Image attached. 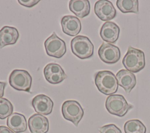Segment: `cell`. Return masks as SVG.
Listing matches in <instances>:
<instances>
[{"label": "cell", "mask_w": 150, "mask_h": 133, "mask_svg": "<svg viewBox=\"0 0 150 133\" xmlns=\"http://www.w3.org/2000/svg\"><path fill=\"white\" fill-rule=\"evenodd\" d=\"M69 7L70 11L81 18L88 15L90 12V4L87 0H71Z\"/></svg>", "instance_id": "18"}, {"label": "cell", "mask_w": 150, "mask_h": 133, "mask_svg": "<svg viewBox=\"0 0 150 133\" xmlns=\"http://www.w3.org/2000/svg\"><path fill=\"white\" fill-rule=\"evenodd\" d=\"M118 84L122 87L125 91L129 93L137 84L135 75L127 70L121 69L116 74Z\"/></svg>", "instance_id": "14"}, {"label": "cell", "mask_w": 150, "mask_h": 133, "mask_svg": "<svg viewBox=\"0 0 150 133\" xmlns=\"http://www.w3.org/2000/svg\"><path fill=\"white\" fill-rule=\"evenodd\" d=\"M19 38V32L16 28L4 26L0 30V48L6 45L15 44Z\"/></svg>", "instance_id": "17"}, {"label": "cell", "mask_w": 150, "mask_h": 133, "mask_svg": "<svg viewBox=\"0 0 150 133\" xmlns=\"http://www.w3.org/2000/svg\"><path fill=\"white\" fill-rule=\"evenodd\" d=\"M98 54L101 61L107 64L116 63L121 57L119 47L106 42H103L100 46Z\"/></svg>", "instance_id": "8"}, {"label": "cell", "mask_w": 150, "mask_h": 133, "mask_svg": "<svg viewBox=\"0 0 150 133\" xmlns=\"http://www.w3.org/2000/svg\"><path fill=\"white\" fill-rule=\"evenodd\" d=\"M62 115L64 119L70 121L76 127L82 119L84 111L79 102L75 100H67L62 106Z\"/></svg>", "instance_id": "6"}, {"label": "cell", "mask_w": 150, "mask_h": 133, "mask_svg": "<svg viewBox=\"0 0 150 133\" xmlns=\"http://www.w3.org/2000/svg\"><path fill=\"white\" fill-rule=\"evenodd\" d=\"M119 26L112 22H105L101 26L100 35L101 39L109 43H115L118 39Z\"/></svg>", "instance_id": "15"}, {"label": "cell", "mask_w": 150, "mask_h": 133, "mask_svg": "<svg viewBox=\"0 0 150 133\" xmlns=\"http://www.w3.org/2000/svg\"><path fill=\"white\" fill-rule=\"evenodd\" d=\"M61 25L63 32L66 35L74 36L79 34L81 29V22L77 17L66 15L62 18Z\"/></svg>", "instance_id": "12"}, {"label": "cell", "mask_w": 150, "mask_h": 133, "mask_svg": "<svg viewBox=\"0 0 150 133\" xmlns=\"http://www.w3.org/2000/svg\"><path fill=\"white\" fill-rule=\"evenodd\" d=\"M8 128L16 133L23 132L27 129V122L23 114L14 112L9 115L6 121Z\"/></svg>", "instance_id": "16"}, {"label": "cell", "mask_w": 150, "mask_h": 133, "mask_svg": "<svg viewBox=\"0 0 150 133\" xmlns=\"http://www.w3.org/2000/svg\"><path fill=\"white\" fill-rule=\"evenodd\" d=\"M28 126L31 133H46L49 127V120L40 114H35L29 118Z\"/></svg>", "instance_id": "13"}, {"label": "cell", "mask_w": 150, "mask_h": 133, "mask_svg": "<svg viewBox=\"0 0 150 133\" xmlns=\"http://www.w3.org/2000/svg\"><path fill=\"white\" fill-rule=\"evenodd\" d=\"M116 5L122 13H138V0H117Z\"/></svg>", "instance_id": "19"}, {"label": "cell", "mask_w": 150, "mask_h": 133, "mask_svg": "<svg viewBox=\"0 0 150 133\" xmlns=\"http://www.w3.org/2000/svg\"><path fill=\"white\" fill-rule=\"evenodd\" d=\"M39 1H36V0H18V2L26 7L28 8H32L35 5H36Z\"/></svg>", "instance_id": "23"}, {"label": "cell", "mask_w": 150, "mask_h": 133, "mask_svg": "<svg viewBox=\"0 0 150 133\" xmlns=\"http://www.w3.org/2000/svg\"><path fill=\"white\" fill-rule=\"evenodd\" d=\"M122 63L127 70L133 73H138L145 66L144 53L140 49L129 46Z\"/></svg>", "instance_id": "2"}, {"label": "cell", "mask_w": 150, "mask_h": 133, "mask_svg": "<svg viewBox=\"0 0 150 133\" xmlns=\"http://www.w3.org/2000/svg\"><path fill=\"white\" fill-rule=\"evenodd\" d=\"M43 74L45 79L51 84H58L67 78L63 69L59 64L54 63L47 64L44 68Z\"/></svg>", "instance_id": "10"}, {"label": "cell", "mask_w": 150, "mask_h": 133, "mask_svg": "<svg viewBox=\"0 0 150 133\" xmlns=\"http://www.w3.org/2000/svg\"><path fill=\"white\" fill-rule=\"evenodd\" d=\"M94 82L99 91L105 95L115 93L118 88L116 76L109 70H101L96 73Z\"/></svg>", "instance_id": "1"}, {"label": "cell", "mask_w": 150, "mask_h": 133, "mask_svg": "<svg viewBox=\"0 0 150 133\" xmlns=\"http://www.w3.org/2000/svg\"><path fill=\"white\" fill-rule=\"evenodd\" d=\"M32 105L36 112L47 115L52 111L53 102L48 96L45 94H38L33 98Z\"/></svg>", "instance_id": "11"}, {"label": "cell", "mask_w": 150, "mask_h": 133, "mask_svg": "<svg viewBox=\"0 0 150 133\" xmlns=\"http://www.w3.org/2000/svg\"><path fill=\"white\" fill-rule=\"evenodd\" d=\"M72 53L80 59L91 57L94 53V46L91 40L86 36H76L71 40Z\"/></svg>", "instance_id": "4"}, {"label": "cell", "mask_w": 150, "mask_h": 133, "mask_svg": "<svg viewBox=\"0 0 150 133\" xmlns=\"http://www.w3.org/2000/svg\"><path fill=\"white\" fill-rule=\"evenodd\" d=\"M13 105L5 98H0V119L4 120L12 114Z\"/></svg>", "instance_id": "21"}, {"label": "cell", "mask_w": 150, "mask_h": 133, "mask_svg": "<svg viewBox=\"0 0 150 133\" xmlns=\"http://www.w3.org/2000/svg\"><path fill=\"white\" fill-rule=\"evenodd\" d=\"M132 107L133 106L127 103L122 95L112 94L106 98L105 108L111 114L123 117Z\"/></svg>", "instance_id": "3"}, {"label": "cell", "mask_w": 150, "mask_h": 133, "mask_svg": "<svg viewBox=\"0 0 150 133\" xmlns=\"http://www.w3.org/2000/svg\"><path fill=\"white\" fill-rule=\"evenodd\" d=\"M46 52L48 56L61 58L66 52V43L54 32L44 43Z\"/></svg>", "instance_id": "7"}, {"label": "cell", "mask_w": 150, "mask_h": 133, "mask_svg": "<svg viewBox=\"0 0 150 133\" xmlns=\"http://www.w3.org/2000/svg\"><path fill=\"white\" fill-rule=\"evenodd\" d=\"M0 133H14L11 129L5 126H0Z\"/></svg>", "instance_id": "24"}, {"label": "cell", "mask_w": 150, "mask_h": 133, "mask_svg": "<svg viewBox=\"0 0 150 133\" xmlns=\"http://www.w3.org/2000/svg\"><path fill=\"white\" fill-rule=\"evenodd\" d=\"M98 130L100 133H122L121 129L113 124L104 125L99 128Z\"/></svg>", "instance_id": "22"}, {"label": "cell", "mask_w": 150, "mask_h": 133, "mask_svg": "<svg viewBox=\"0 0 150 133\" xmlns=\"http://www.w3.org/2000/svg\"><path fill=\"white\" fill-rule=\"evenodd\" d=\"M125 133H146L145 125L139 120L134 119L127 121L124 126Z\"/></svg>", "instance_id": "20"}, {"label": "cell", "mask_w": 150, "mask_h": 133, "mask_svg": "<svg viewBox=\"0 0 150 133\" xmlns=\"http://www.w3.org/2000/svg\"><path fill=\"white\" fill-rule=\"evenodd\" d=\"M10 86L18 91L30 92L32 84V77L25 70H13L9 77Z\"/></svg>", "instance_id": "5"}, {"label": "cell", "mask_w": 150, "mask_h": 133, "mask_svg": "<svg viewBox=\"0 0 150 133\" xmlns=\"http://www.w3.org/2000/svg\"><path fill=\"white\" fill-rule=\"evenodd\" d=\"M94 12L103 21H109L117 15V11L112 3L107 0H99L94 5Z\"/></svg>", "instance_id": "9"}, {"label": "cell", "mask_w": 150, "mask_h": 133, "mask_svg": "<svg viewBox=\"0 0 150 133\" xmlns=\"http://www.w3.org/2000/svg\"><path fill=\"white\" fill-rule=\"evenodd\" d=\"M6 86V83L0 81V98L3 97L4 94V89Z\"/></svg>", "instance_id": "25"}]
</instances>
